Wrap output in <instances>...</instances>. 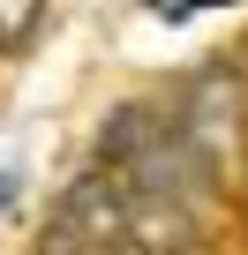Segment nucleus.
I'll list each match as a JSON object with an SVG mask.
<instances>
[{
    "instance_id": "nucleus-1",
    "label": "nucleus",
    "mask_w": 248,
    "mask_h": 255,
    "mask_svg": "<svg viewBox=\"0 0 248 255\" xmlns=\"http://www.w3.org/2000/svg\"><path fill=\"white\" fill-rule=\"evenodd\" d=\"M98 173L120 180V188H136L151 203H173V210H196L211 203V165L196 158V143L173 128V113H151V105H120L105 120V135H98Z\"/></svg>"
},
{
    "instance_id": "nucleus-2",
    "label": "nucleus",
    "mask_w": 248,
    "mask_h": 255,
    "mask_svg": "<svg viewBox=\"0 0 248 255\" xmlns=\"http://www.w3.org/2000/svg\"><path fill=\"white\" fill-rule=\"evenodd\" d=\"M173 128L196 143V158L218 173V165L233 158V135H241V83H233L226 68L196 75V83H188V98L173 105Z\"/></svg>"
},
{
    "instance_id": "nucleus-3",
    "label": "nucleus",
    "mask_w": 248,
    "mask_h": 255,
    "mask_svg": "<svg viewBox=\"0 0 248 255\" xmlns=\"http://www.w3.org/2000/svg\"><path fill=\"white\" fill-rule=\"evenodd\" d=\"M45 23V0H0V53H23Z\"/></svg>"
}]
</instances>
